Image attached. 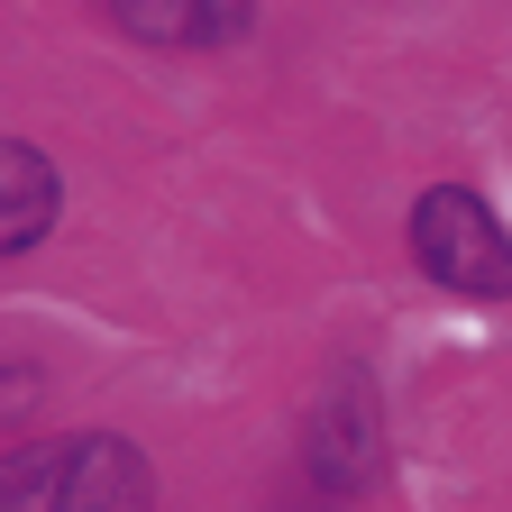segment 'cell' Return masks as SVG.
<instances>
[{"instance_id":"3","label":"cell","mask_w":512,"mask_h":512,"mask_svg":"<svg viewBox=\"0 0 512 512\" xmlns=\"http://www.w3.org/2000/svg\"><path fill=\"white\" fill-rule=\"evenodd\" d=\"M375 384L366 375H339L330 394L311 403V430H302V467L320 494H366L375 485Z\"/></svg>"},{"instance_id":"5","label":"cell","mask_w":512,"mask_h":512,"mask_svg":"<svg viewBox=\"0 0 512 512\" xmlns=\"http://www.w3.org/2000/svg\"><path fill=\"white\" fill-rule=\"evenodd\" d=\"M55 229V165L19 138H0V256H19Z\"/></svg>"},{"instance_id":"4","label":"cell","mask_w":512,"mask_h":512,"mask_svg":"<svg viewBox=\"0 0 512 512\" xmlns=\"http://www.w3.org/2000/svg\"><path fill=\"white\" fill-rule=\"evenodd\" d=\"M256 19V0H119V28L147 46H229Z\"/></svg>"},{"instance_id":"6","label":"cell","mask_w":512,"mask_h":512,"mask_svg":"<svg viewBox=\"0 0 512 512\" xmlns=\"http://www.w3.org/2000/svg\"><path fill=\"white\" fill-rule=\"evenodd\" d=\"M28 403H37V375L28 366H0V421H19Z\"/></svg>"},{"instance_id":"2","label":"cell","mask_w":512,"mask_h":512,"mask_svg":"<svg viewBox=\"0 0 512 512\" xmlns=\"http://www.w3.org/2000/svg\"><path fill=\"white\" fill-rule=\"evenodd\" d=\"M412 256L439 293H467V302H512V238L503 220L476 202V192L439 183L412 202Z\"/></svg>"},{"instance_id":"1","label":"cell","mask_w":512,"mask_h":512,"mask_svg":"<svg viewBox=\"0 0 512 512\" xmlns=\"http://www.w3.org/2000/svg\"><path fill=\"white\" fill-rule=\"evenodd\" d=\"M156 476L128 439L83 430V439H28L0 458V512H147Z\"/></svg>"}]
</instances>
